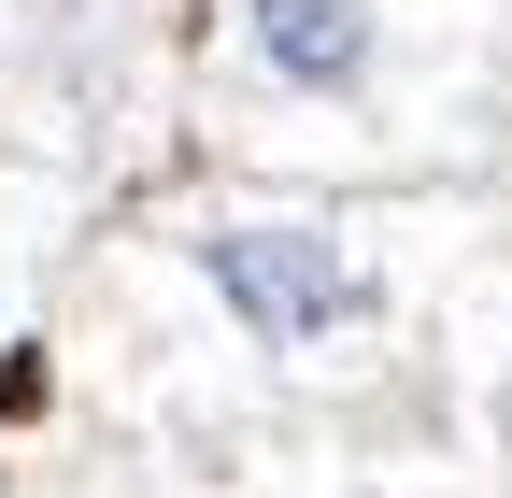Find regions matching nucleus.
<instances>
[{"instance_id": "obj_1", "label": "nucleus", "mask_w": 512, "mask_h": 498, "mask_svg": "<svg viewBox=\"0 0 512 498\" xmlns=\"http://www.w3.org/2000/svg\"><path fill=\"white\" fill-rule=\"evenodd\" d=\"M214 285L242 299L256 342H313L328 314H356V271L328 257V242H299V228H228L214 242Z\"/></svg>"}, {"instance_id": "obj_2", "label": "nucleus", "mask_w": 512, "mask_h": 498, "mask_svg": "<svg viewBox=\"0 0 512 498\" xmlns=\"http://www.w3.org/2000/svg\"><path fill=\"white\" fill-rule=\"evenodd\" d=\"M256 57L285 86H356L370 72V15L356 0H256Z\"/></svg>"}]
</instances>
